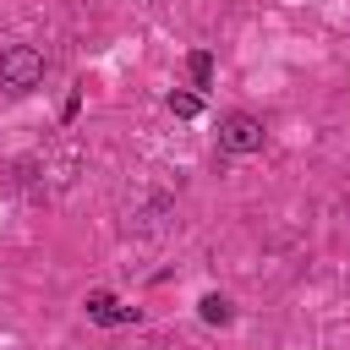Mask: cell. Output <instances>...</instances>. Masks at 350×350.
I'll return each instance as SVG.
<instances>
[{"instance_id":"6da1fadb","label":"cell","mask_w":350,"mask_h":350,"mask_svg":"<svg viewBox=\"0 0 350 350\" xmlns=\"http://www.w3.org/2000/svg\"><path fill=\"white\" fill-rule=\"evenodd\" d=\"M44 55L33 49V44H5L0 49V88L11 93V98H22V93H33V88H44Z\"/></svg>"},{"instance_id":"8992f818","label":"cell","mask_w":350,"mask_h":350,"mask_svg":"<svg viewBox=\"0 0 350 350\" xmlns=\"http://www.w3.org/2000/svg\"><path fill=\"white\" fill-rule=\"evenodd\" d=\"M186 77H191V93L208 88V82H213V55H208V49H191V55H186Z\"/></svg>"},{"instance_id":"5b68a950","label":"cell","mask_w":350,"mask_h":350,"mask_svg":"<svg viewBox=\"0 0 350 350\" xmlns=\"http://www.w3.org/2000/svg\"><path fill=\"white\" fill-rule=\"evenodd\" d=\"M164 104H170L175 120H197V115H202V93H191V88H175Z\"/></svg>"},{"instance_id":"7a4b0ae2","label":"cell","mask_w":350,"mask_h":350,"mask_svg":"<svg viewBox=\"0 0 350 350\" xmlns=\"http://www.w3.org/2000/svg\"><path fill=\"white\" fill-rule=\"evenodd\" d=\"M262 142H268V131H262L257 115H246V109L219 115V153H230V159H252V153H262Z\"/></svg>"},{"instance_id":"277c9868","label":"cell","mask_w":350,"mask_h":350,"mask_svg":"<svg viewBox=\"0 0 350 350\" xmlns=\"http://www.w3.org/2000/svg\"><path fill=\"white\" fill-rule=\"evenodd\" d=\"M197 317H202L208 328H230V323H235V301H230L224 290H208V295L197 301Z\"/></svg>"},{"instance_id":"3957f363","label":"cell","mask_w":350,"mask_h":350,"mask_svg":"<svg viewBox=\"0 0 350 350\" xmlns=\"http://www.w3.org/2000/svg\"><path fill=\"white\" fill-rule=\"evenodd\" d=\"M82 306H88V317H93L98 328H120V323H137V306H120L109 290H93Z\"/></svg>"}]
</instances>
